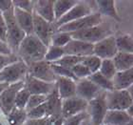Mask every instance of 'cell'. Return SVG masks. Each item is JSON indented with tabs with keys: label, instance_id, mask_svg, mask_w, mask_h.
Segmentation results:
<instances>
[{
	"label": "cell",
	"instance_id": "8992f818",
	"mask_svg": "<svg viewBox=\"0 0 133 125\" xmlns=\"http://www.w3.org/2000/svg\"><path fill=\"white\" fill-rule=\"evenodd\" d=\"M105 103L108 110L125 111L128 107L133 105V97H131L128 90L105 92Z\"/></svg>",
	"mask_w": 133,
	"mask_h": 125
},
{
	"label": "cell",
	"instance_id": "f907efd6",
	"mask_svg": "<svg viewBox=\"0 0 133 125\" xmlns=\"http://www.w3.org/2000/svg\"><path fill=\"white\" fill-rule=\"evenodd\" d=\"M125 125H133V120H130V121H129L128 124H125Z\"/></svg>",
	"mask_w": 133,
	"mask_h": 125
},
{
	"label": "cell",
	"instance_id": "f1b7e54d",
	"mask_svg": "<svg viewBox=\"0 0 133 125\" xmlns=\"http://www.w3.org/2000/svg\"><path fill=\"white\" fill-rule=\"evenodd\" d=\"M98 72L102 75H104L105 78L111 80L114 75H115L117 71L115 69V67H114L112 59H103Z\"/></svg>",
	"mask_w": 133,
	"mask_h": 125
},
{
	"label": "cell",
	"instance_id": "3957f363",
	"mask_svg": "<svg viewBox=\"0 0 133 125\" xmlns=\"http://www.w3.org/2000/svg\"><path fill=\"white\" fill-rule=\"evenodd\" d=\"M72 39H77L90 44H95L100 40L112 35V28L108 23L102 22L97 26L85 29L82 31L69 33Z\"/></svg>",
	"mask_w": 133,
	"mask_h": 125
},
{
	"label": "cell",
	"instance_id": "d4e9b609",
	"mask_svg": "<svg viewBox=\"0 0 133 125\" xmlns=\"http://www.w3.org/2000/svg\"><path fill=\"white\" fill-rule=\"evenodd\" d=\"M77 2L78 1H72V0H54L53 3L54 22L58 21L73 6L76 5Z\"/></svg>",
	"mask_w": 133,
	"mask_h": 125
},
{
	"label": "cell",
	"instance_id": "9c48e42d",
	"mask_svg": "<svg viewBox=\"0 0 133 125\" xmlns=\"http://www.w3.org/2000/svg\"><path fill=\"white\" fill-rule=\"evenodd\" d=\"M92 13H94V11L92 10V7L90 6V3L87 2V1H83V2L78 1L76 5L73 6L66 14H64L58 21L54 22L53 24H54L56 29H58L61 26L66 25L68 23L73 22L75 20L80 19L84 16L89 15Z\"/></svg>",
	"mask_w": 133,
	"mask_h": 125
},
{
	"label": "cell",
	"instance_id": "c3c4849f",
	"mask_svg": "<svg viewBox=\"0 0 133 125\" xmlns=\"http://www.w3.org/2000/svg\"><path fill=\"white\" fill-rule=\"evenodd\" d=\"M80 125H89V120H84L83 122L81 123Z\"/></svg>",
	"mask_w": 133,
	"mask_h": 125
},
{
	"label": "cell",
	"instance_id": "d6a6232c",
	"mask_svg": "<svg viewBox=\"0 0 133 125\" xmlns=\"http://www.w3.org/2000/svg\"><path fill=\"white\" fill-rule=\"evenodd\" d=\"M31 94L29 93L25 86L17 93L16 97H15V101H14V107L19 109H25L28 103V100L30 98Z\"/></svg>",
	"mask_w": 133,
	"mask_h": 125
},
{
	"label": "cell",
	"instance_id": "5bb4252c",
	"mask_svg": "<svg viewBox=\"0 0 133 125\" xmlns=\"http://www.w3.org/2000/svg\"><path fill=\"white\" fill-rule=\"evenodd\" d=\"M93 47H94V44H90L77 39H71L63 49H64L65 55L66 56L86 57L93 55Z\"/></svg>",
	"mask_w": 133,
	"mask_h": 125
},
{
	"label": "cell",
	"instance_id": "4dcf8cb0",
	"mask_svg": "<svg viewBox=\"0 0 133 125\" xmlns=\"http://www.w3.org/2000/svg\"><path fill=\"white\" fill-rule=\"evenodd\" d=\"M65 56V52L63 48L56 47V46H50L48 47L47 53L45 55L44 60L50 63H54Z\"/></svg>",
	"mask_w": 133,
	"mask_h": 125
},
{
	"label": "cell",
	"instance_id": "f5cc1de1",
	"mask_svg": "<svg viewBox=\"0 0 133 125\" xmlns=\"http://www.w3.org/2000/svg\"><path fill=\"white\" fill-rule=\"evenodd\" d=\"M102 125H105V124H102Z\"/></svg>",
	"mask_w": 133,
	"mask_h": 125
},
{
	"label": "cell",
	"instance_id": "7dc6e473",
	"mask_svg": "<svg viewBox=\"0 0 133 125\" xmlns=\"http://www.w3.org/2000/svg\"><path fill=\"white\" fill-rule=\"evenodd\" d=\"M125 112H127V114H128L131 118H133V105H131L130 107H128V108L125 110Z\"/></svg>",
	"mask_w": 133,
	"mask_h": 125
},
{
	"label": "cell",
	"instance_id": "1f68e13d",
	"mask_svg": "<svg viewBox=\"0 0 133 125\" xmlns=\"http://www.w3.org/2000/svg\"><path fill=\"white\" fill-rule=\"evenodd\" d=\"M101 62H102V59L99 58L98 56H94V55L83 57V60H82V63L89 70V72L91 73V74L99 71L100 66H101Z\"/></svg>",
	"mask_w": 133,
	"mask_h": 125
},
{
	"label": "cell",
	"instance_id": "f546056e",
	"mask_svg": "<svg viewBox=\"0 0 133 125\" xmlns=\"http://www.w3.org/2000/svg\"><path fill=\"white\" fill-rule=\"evenodd\" d=\"M71 35L69 33H62V32H56L53 33L50 39V46H56V47L64 48L70 40Z\"/></svg>",
	"mask_w": 133,
	"mask_h": 125
},
{
	"label": "cell",
	"instance_id": "e0dca14e",
	"mask_svg": "<svg viewBox=\"0 0 133 125\" xmlns=\"http://www.w3.org/2000/svg\"><path fill=\"white\" fill-rule=\"evenodd\" d=\"M55 88L61 100L70 98L76 96V81L70 78L57 76L55 80Z\"/></svg>",
	"mask_w": 133,
	"mask_h": 125
},
{
	"label": "cell",
	"instance_id": "4fadbf2b",
	"mask_svg": "<svg viewBox=\"0 0 133 125\" xmlns=\"http://www.w3.org/2000/svg\"><path fill=\"white\" fill-rule=\"evenodd\" d=\"M87 108L88 101L75 96L70 98L62 100L61 116L63 118H68L83 112H87Z\"/></svg>",
	"mask_w": 133,
	"mask_h": 125
},
{
	"label": "cell",
	"instance_id": "d6986e66",
	"mask_svg": "<svg viewBox=\"0 0 133 125\" xmlns=\"http://www.w3.org/2000/svg\"><path fill=\"white\" fill-rule=\"evenodd\" d=\"M53 3H54V0H37V1H34L33 13L48 22L54 23Z\"/></svg>",
	"mask_w": 133,
	"mask_h": 125
},
{
	"label": "cell",
	"instance_id": "8fae6325",
	"mask_svg": "<svg viewBox=\"0 0 133 125\" xmlns=\"http://www.w3.org/2000/svg\"><path fill=\"white\" fill-rule=\"evenodd\" d=\"M24 86H25V81L24 80L10 84L8 88L0 94V108L2 109L3 113L6 116L14 107V101H15L17 93L19 92Z\"/></svg>",
	"mask_w": 133,
	"mask_h": 125
},
{
	"label": "cell",
	"instance_id": "7bdbcfd3",
	"mask_svg": "<svg viewBox=\"0 0 133 125\" xmlns=\"http://www.w3.org/2000/svg\"><path fill=\"white\" fill-rule=\"evenodd\" d=\"M50 120L49 117H44L40 120H27L24 125H46V123Z\"/></svg>",
	"mask_w": 133,
	"mask_h": 125
},
{
	"label": "cell",
	"instance_id": "cb8c5ba5",
	"mask_svg": "<svg viewBox=\"0 0 133 125\" xmlns=\"http://www.w3.org/2000/svg\"><path fill=\"white\" fill-rule=\"evenodd\" d=\"M114 67L117 72L127 71L133 68V53H118L112 58Z\"/></svg>",
	"mask_w": 133,
	"mask_h": 125
},
{
	"label": "cell",
	"instance_id": "2e32d148",
	"mask_svg": "<svg viewBox=\"0 0 133 125\" xmlns=\"http://www.w3.org/2000/svg\"><path fill=\"white\" fill-rule=\"evenodd\" d=\"M24 81H25V87L31 94L48 96L55 88V83H49V82L39 80L29 75H26Z\"/></svg>",
	"mask_w": 133,
	"mask_h": 125
},
{
	"label": "cell",
	"instance_id": "836d02e7",
	"mask_svg": "<svg viewBox=\"0 0 133 125\" xmlns=\"http://www.w3.org/2000/svg\"><path fill=\"white\" fill-rule=\"evenodd\" d=\"M83 60V57H78V56H66L65 55L62 58H60L59 60H57L56 62H54V64L60 65L62 67L68 68V69H72V67L76 65V64L80 63Z\"/></svg>",
	"mask_w": 133,
	"mask_h": 125
},
{
	"label": "cell",
	"instance_id": "ba28073f",
	"mask_svg": "<svg viewBox=\"0 0 133 125\" xmlns=\"http://www.w3.org/2000/svg\"><path fill=\"white\" fill-rule=\"evenodd\" d=\"M33 17V34L47 47L50 46V39L57 29L53 23H50L32 13Z\"/></svg>",
	"mask_w": 133,
	"mask_h": 125
},
{
	"label": "cell",
	"instance_id": "8d00e7d4",
	"mask_svg": "<svg viewBox=\"0 0 133 125\" xmlns=\"http://www.w3.org/2000/svg\"><path fill=\"white\" fill-rule=\"evenodd\" d=\"M47 97H48V96H42V94H31L25 110L28 112V111H30V110H31V109L37 107V106L41 105V104H43V103H45L46 101H47Z\"/></svg>",
	"mask_w": 133,
	"mask_h": 125
},
{
	"label": "cell",
	"instance_id": "30bf717a",
	"mask_svg": "<svg viewBox=\"0 0 133 125\" xmlns=\"http://www.w3.org/2000/svg\"><path fill=\"white\" fill-rule=\"evenodd\" d=\"M28 75L36 79L49 83H54L57 78L50 67V63L45 60L28 65Z\"/></svg>",
	"mask_w": 133,
	"mask_h": 125
},
{
	"label": "cell",
	"instance_id": "7402d4cb",
	"mask_svg": "<svg viewBox=\"0 0 133 125\" xmlns=\"http://www.w3.org/2000/svg\"><path fill=\"white\" fill-rule=\"evenodd\" d=\"M130 120H133L125 111L108 110L105 116L103 124L105 125H125Z\"/></svg>",
	"mask_w": 133,
	"mask_h": 125
},
{
	"label": "cell",
	"instance_id": "60d3db41",
	"mask_svg": "<svg viewBox=\"0 0 133 125\" xmlns=\"http://www.w3.org/2000/svg\"><path fill=\"white\" fill-rule=\"evenodd\" d=\"M19 57L17 56V55L12 53L10 56H6V55H1L0 53V71L5 68L6 66H8L10 64L14 63V62L19 60Z\"/></svg>",
	"mask_w": 133,
	"mask_h": 125
},
{
	"label": "cell",
	"instance_id": "681fc988",
	"mask_svg": "<svg viewBox=\"0 0 133 125\" xmlns=\"http://www.w3.org/2000/svg\"><path fill=\"white\" fill-rule=\"evenodd\" d=\"M46 125H52V121H51V120H50L47 123H46Z\"/></svg>",
	"mask_w": 133,
	"mask_h": 125
},
{
	"label": "cell",
	"instance_id": "ab89813d",
	"mask_svg": "<svg viewBox=\"0 0 133 125\" xmlns=\"http://www.w3.org/2000/svg\"><path fill=\"white\" fill-rule=\"evenodd\" d=\"M12 5L14 8H17L22 11H29V13H33V6H34V1L31 0H14Z\"/></svg>",
	"mask_w": 133,
	"mask_h": 125
},
{
	"label": "cell",
	"instance_id": "b9f144b4",
	"mask_svg": "<svg viewBox=\"0 0 133 125\" xmlns=\"http://www.w3.org/2000/svg\"><path fill=\"white\" fill-rule=\"evenodd\" d=\"M6 37H7V26L3 14L0 11V40L6 42Z\"/></svg>",
	"mask_w": 133,
	"mask_h": 125
},
{
	"label": "cell",
	"instance_id": "9a60e30c",
	"mask_svg": "<svg viewBox=\"0 0 133 125\" xmlns=\"http://www.w3.org/2000/svg\"><path fill=\"white\" fill-rule=\"evenodd\" d=\"M103 90L96 86L89 78H83L76 81V97L86 101H90L95 98Z\"/></svg>",
	"mask_w": 133,
	"mask_h": 125
},
{
	"label": "cell",
	"instance_id": "ffe728a7",
	"mask_svg": "<svg viewBox=\"0 0 133 125\" xmlns=\"http://www.w3.org/2000/svg\"><path fill=\"white\" fill-rule=\"evenodd\" d=\"M14 15L15 21L26 35L33 33V17L31 13L22 11L14 7Z\"/></svg>",
	"mask_w": 133,
	"mask_h": 125
},
{
	"label": "cell",
	"instance_id": "484cf974",
	"mask_svg": "<svg viewBox=\"0 0 133 125\" xmlns=\"http://www.w3.org/2000/svg\"><path fill=\"white\" fill-rule=\"evenodd\" d=\"M7 120H8L10 125H24L26 120H28L27 111L25 109L14 107L11 109V111L7 115Z\"/></svg>",
	"mask_w": 133,
	"mask_h": 125
},
{
	"label": "cell",
	"instance_id": "5b68a950",
	"mask_svg": "<svg viewBox=\"0 0 133 125\" xmlns=\"http://www.w3.org/2000/svg\"><path fill=\"white\" fill-rule=\"evenodd\" d=\"M28 75V65L19 59L0 71V82L12 84L24 80Z\"/></svg>",
	"mask_w": 133,
	"mask_h": 125
},
{
	"label": "cell",
	"instance_id": "bcb514c9",
	"mask_svg": "<svg viewBox=\"0 0 133 125\" xmlns=\"http://www.w3.org/2000/svg\"><path fill=\"white\" fill-rule=\"evenodd\" d=\"M10 84L9 83H4V82H0V94H2L4 91H5L7 88L9 87Z\"/></svg>",
	"mask_w": 133,
	"mask_h": 125
},
{
	"label": "cell",
	"instance_id": "277c9868",
	"mask_svg": "<svg viewBox=\"0 0 133 125\" xmlns=\"http://www.w3.org/2000/svg\"><path fill=\"white\" fill-rule=\"evenodd\" d=\"M108 112L105 103V91H102L97 97L88 102L87 113L90 125H102Z\"/></svg>",
	"mask_w": 133,
	"mask_h": 125
},
{
	"label": "cell",
	"instance_id": "ac0fdd59",
	"mask_svg": "<svg viewBox=\"0 0 133 125\" xmlns=\"http://www.w3.org/2000/svg\"><path fill=\"white\" fill-rule=\"evenodd\" d=\"M46 109H47V117L51 121L61 117V106L62 100L59 97L56 88L50 94H48L47 101H46Z\"/></svg>",
	"mask_w": 133,
	"mask_h": 125
},
{
	"label": "cell",
	"instance_id": "db71d44e",
	"mask_svg": "<svg viewBox=\"0 0 133 125\" xmlns=\"http://www.w3.org/2000/svg\"><path fill=\"white\" fill-rule=\"evenodd\" d=\"M89 125H90V124H89Z\"/></svg>",
	"mask_w": 133,
	"mask_h": 125
},
{
	"label": "cell",
	"instance_id": "7a4b0ae2",
	"mask_svg": "<svg viewBox=\"0 0 133 125\" xmlns=\"http://www.w3.org/2000/svg\"><path fill=\"white\" fill-rule=\"evenodd\" d=\"M4 19H5L6 26H7V37H6V43L11 49L14 53L16 55L20 43L25 38L26 33L21 30L18 24L15 21L14 15V7L8 11L2 13Z\"/></svg>",
	"mask_w": 133,
	"mask_h": 125
},
{
	"label": "cell",
	"instance_id": "816d5d0a",
	"mask_svg": "<svg viewBox=\"0 0 133 125\" xmlns=\"http://www.w3.org/2000/svg\"><path fill=\"white\" fill-rule=\"evenodd\" d=\"M0 125H2V123H1V121H0Z\"/></svg>",
	"mask_w": 133,
	"mask_h": 125
},
{
	"label": "cell",
	"instance_id": "ee69618b",
	"mask_svg": "<svg viewBox=\"0 0 133 125\" xmlns=\"http://www.w3.org/2000/svg\"><path fill=\"white\" fill-rule=\"evenodd\" d=\"M12 7H14L12 1H11V0H0V11L1 13L8 11Z\"/></svg>",
	"mask_w": 133,
	"mask_h": 125
},
{
	"label": "cell",
	"instance_id": "44dd1931",
	"mask_svg": "<svg viewBox=\"0 0 133 125\" xmlns=\"http://www.w3.org/2000/svg\"><path fill=\"white\" fill-rule=\"evenodd\" d=\"M111 81L113 84L114 90H127L128 87L133 85V69L116 72Z\"/></svg>",
	"mask_w": 133,
	"mask_h": 125
},
{
	"label": "cell",
	"instance_id": "74e56055",
	"mask_svg": "<svg viewBox=\"0 0 133 125\" xmlns=\"http://www.w3.org/2000/svg\"><path fill=\"white\" fill-rule=\"evenodd\" d=\"M71 72L74 75L75 78H77V80L83 79V78H88L89 75H91V73L89 72V70L82 62L76 64V65L72 67Z\"/></svg>",
	"mask_w": 133,
	"mask_h": 125
},
{
	"label": "cell",
	"instance_id": "6da1fadb",
	"mask_svg": "<svg viewBox=\"0 0 133 125\" xmlns=\"http://www.w3.org/2000/svg\"><path fill=\"white\" fill-rule=\"evenodd\" d=\"M48 47L45 46L34 34L26 35L16 52L17 56L27 65L44 60Z\"/></svg>",
	"mask_w": 133,
	"mask_h": 125
},
{
	"label": "cell",
	"instance_id": "d590c367",
	"mask_svg": "<svg viewBox=\"0 0 133 125\" xmlns=\"http://www.w3.org/2000/svg\"><path fill=\"white\" fill-rule=\"evenodd\" d=\"M50 67H51V69H52L53 73L55 74L56 76L70 78L72 80L77 81V78H75L74 75L72 74L70 69H68V68H65V67H62L60 65H57V64L54 63H50Z\"/></svg>",
	"mask_w": 133,
	"mask_h": 125
},
{
	"label": "cell",
	"instance_id": "f6af8a7d",
	"mask_svg": "<svg viewBox=\"0 0 133 125\" xmlns=\"http://www.w3.org/2000/svg\"><path fill=\"white\" fill-rule=\"evenodd\" d=\"M0 53L1 55H6V56H10L12 55V52L11 51V49L9 48V46L7 45L6 42H3L0 40Z\"/></svg>",
	"mask_w": 133,
	"mask_h": 125
},
{
	"label": "cell",
	"instance_id": "603a6c76",
	"mask_svg": "<svg viewBox=\"0 0 133 125\" xmlns=\"http://www.w3.org/2000/svg\"><path fill=\"white\" fill-rule=\"evenodd\" d=\"M96 6L98 8V13L101 15H105L112 18V19L116 20L117 22L121 21V17L117 13L116 7H115V1H96Z\"/></svg>",
	"mask_w": 133,
	"mask_h": 125
},
{
	"label": "cell",
	"instance_id": "4316f807",
	"mask_svg": "<svg viewBox=\"0 0 133 125\" xmlns=\"http://www.w3.org/2000/svg\"><path fill=\"white\" fill-rule=\"evenodd\" d=\"M89 80L93 82V83L98 86L101 90L103 91H105V92H111L113 91V84H112V81L105 78L104 75H102L99 72L93 73L88 78Z\"/></svg>",
	"mask_w": 133,
	"mask_h": 125
},
{
	"label": "cell",
	"instance_id": "83f0119b",
	"mask_svg": "<svg viewBox=\"0 0 133 125\" xmlns=\"http://www.w3.org/2000/svg\"><path fill=\"white\" fill-rule=\"evenodd\" d=\"M115 41L118 52L121 53H133V39L129 34H121L115 36Z\"/></svg>",
	"mask_w": 133,
	"mask_h": 125
},
{
	"label": "cell",
	"instance_id": "52a82bcc",
	"mask_svg": "<svg viewBox=\"0 0 133 125\" xmlns=\"http://www.w3.org/2000/svg\"><path fill=\"white\" fill-rule=\"evenodd\" d=\"M103 22V16L98 13L94 11L89 15L84 16L78 20H75L73 22L68 23L66 25H63L57 29V32L62 33H74V32L82 31L85 29L90 28L93 26H97Z\"/></svg>",
	"mask_w": 133,
	"mask_h": 125
},
{
	"label": "cell",
	"instance_id": "7c38bea8",
	"mask_svg": "<svg viewBox=\"0 0 133 125\" xmlns=\"http://www.w3.org/2000/svg\"><path fill=\"white\" fill-rule=\"evenodd\" d=\"M118 53L115 41V36L110 35L95 43L93 47V55L103 59H112Z\"/></svg>",
	"mask_w": 133,
	"mask_h": 125
},
{
	"label": "cell",
	"instance_id": "f35d334b",
	"mask_svg": "<svg viewBox=\"0 0 133 125\" xmlns=\"http://www.w3.org/2000/svg\"><path fill=\"white\" fill-rule=\"evenodd\" d=\"M89 120V115L87 112H83L78 115L72 116L68 118H64L63 125H80L84 120Z\"/></svg>",
	"mask_w": 133,
	"mask_h": 125
},
{
	"label": "cell",
	"instance_id": "e575fe53",
	"mask_svg": "<svg viewBox=\"0 0 133 125\" xmlns=\"http://www.w3.org/2000/svg\"><path fill=\"white\" fill-rule=\"evenodd\" d=\"M27 117H28L29 120H40V118L48 117L46 103H43L41 105L37 106L35 108H33L27 112Z\"/></svg>",
	"mask_w": 133,
	"mask_h": 125
}]
</instances>
